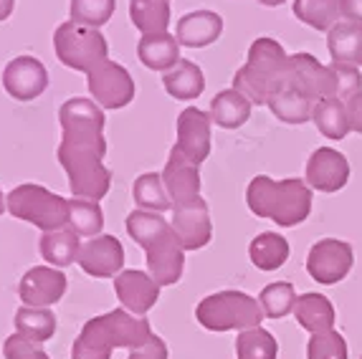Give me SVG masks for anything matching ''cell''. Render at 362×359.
Wrapping results in <instances>:
<instances>
[{
  "mask_svg": "<svg viewBox=\"0 0 362 359\" xmlns=\"http://www.w3.org/2000/svg\"><path fill=\"white\" fill-rule=\"evenodd\" d=\"M59 122V162L69 175V187L74 198L99 203V198H104L112 185V172L102 162V157L107 155L102 107L94 99L74 96L61 104Z\"/></svg>",
  "mask_w": 362,
  "mask_h": 359,
  "instance_id": "6da1fadb",
  "label": "cell"
},
{
  "mask_svg": "<svg viewBox=\"0 0 362 359\" xmlns=\"http://www.w3.org/2000/svg\"><path fill=\"white\" fill-rule=\"evenodd\" d=\"M127 233L147 253V273L160 286H175L185 269V248L177 238L173 223L160 213L132 210L127 216Z\"/></svg>",
  "mask_w": 362,
  "mask_h": 359,
  "instance_id": "7a4b0ae2",
  "label": "cell"
},
{
  "mask_svg": "<svg viewBox=\"0 0 362 359\" xmlns=\"http://www.w3.org/2000/svg\"><path fill=\"white\" fill-rule=\"evenodd\" d=\"M152 339L150 322L127 309H115L94 317L78 331L71 359H112L115 349H139Z\"/></svg>",
  "mask_w": 362,
  "mask_h": 359,
  "instance_id": "3957f363",
  "label": "cell"
},
{
  "mask_svg": "<svg viewBox=\"0 0 362 359\" xmlns=\"http://www.w3.org/2000/svg\"><path fill=\"white\" fill-rule=\"evenodd\" d=\"M246 205L256 218L274 220L281 228H296L312 213V187L299 177L274 180L256 175L246 187Z\"/></svg>",
  "mask_w": 362,
  "mask_h": 359,
  "instance_id": "277c9868",
  "label": "cell"
},
{
  "mask_svg": "<svg viewBox=\"0 0 362 359\" xmlns=\"http://www.w3.org/2000/svg\"><path fill=\"white\" fill-rule=\"evenodd\" d=\"M289 86V56L276 38L261 36L248 46V59L233 76L238 89L256 107L272 102L281 89Z\"/></svg>",
  "mask_w": 362,
  "mask_h": 359,
  "instance_id": "5b68a950",
  "label": "cell"
},
{
  "mask_svg": "<svg viewBox=\"0 0 362 359\" xmlns=\"http://www.w3.org/2000/svg\"><path fill=\"white\" fill-rule=\"evenodd\" d=\"M264 309L259 299L243 291H218L200 301L195 309V319L208 331H246L256 329L264 322Z\"/></svg>",
  "mask_w": 362,
  "mask_h": 359,
  "instance_id": "8992f818",
  "label": "cell"
},
{
  "mask_svg": "<svg viewBox=\"0 0 362 359\" xmlns=\"http://www.w3.org/2000/svg\"><path fill=\"white\" fill-rule=\"evenodd\" d=\"M8 210L13 218L46 230H59L69 225V200L46 190L43 185H18L8 195Z\"/></svg>",
  "mask_w": 362,
  "mask_h": 359,
  "instance_id": "52a82bcc",
  "label": "cell"
},
{
  "mask_svg": "<svg viewBox=\"0 0 362 359\" xmlns=\"http://www.w3.org/2000/svg\"><path fill=\"white\" fill-rule=\"evenodd\" d=\"M54 48L64 66L74 69V71H86V73L97 66V64L107 61V56H109L107 38H104L97 28L74 23V20H66V23H61L59 28H56Z\"/></svg>",
  "mask_w": 362,
  "mask_h": 359,
  "instance_id": "ba28073f",
  "label": "cell"
},
{
  "mask_svg": "<svg viewBox=\"0 0 362 359\" xmlns=\"http://www.w3.org/2000/svg\"><path fill=\"white\" fill-rule=\"evenodd\" d=\"M352 264H355V251H352L350 243L337 238H322L309 248L307 273L317 283L334 286V283L347 278V273L352 271Z\"/></svg>",
  "mask_w": 362,
  "mask_h": 359,
  "instance_id": "9c48e42d",
  "label": "cell"
},
{
  "mask_svg": "<svg viewBox=\"0 0 362 359\" xmlns=\"http://www.w3.org/2000/svg\"><path fill=\"white\" fill-rule=\"evenodd\" d=\"M86 86L94 102L104 109H122L134 99V78L115 61H102L86 73Z\"/></svg>",
  "mask_w": 362,
  "mask_h": 359,
  "instance_id": "30bf717a",
  "label": "cell"
},
{
  "mask_svg": "<svg viewBox=\"0 0 362 359\" xmlns=\"http://www.w3.org/2000/svg\"><path fill=\"white\" fill-rule=\"evenodd\" d=\"M211 114L200 112L195 107H187L177 117V142L173 152L185 157L187 162L200 165L211 155Z\"/></svg>",
  "mask_w": 362,
  "mask_h": 359,
  "instance_id": "8fae6325",
  "label": "cell"
},
{
  "mask_svg": "<svg viewBox=\"0 0 362 359\" xmlns=\"http://www.w3.org/2000/svg\"><path fill=\"white\" fill-rule=\"evenodd\" d=\"M49 86V71L33 56H16L3 69V89L16 102H33Z\"/></svg>",
  "mask_w": 362,
  "mask_h": 359,
  "instance_id": "7c38bea8",
  "label": "cell"
},
{
  "mask_svg": "<svg viewBox=\"0 0 362 359\" xmlns=\"http://www.w3.org/2000/svg\"><path fill=\"white\" fill-rule=\"evenodd\" d=\"M173 228H175V233L185 251L206 248L213 238L211 210H208L206 200L195 198L185 205H175L173 208Z\"/></svg>",
  "mask_w": 362,
  "mask_h": 359,
  "instance_id": "4fadbf2b",
  "label": "cell"
},
{
  "mask_svg": "<svg viewBox=\"0 0 362 359\" xmlns=\"http://www.w3.org/2000/svg\"><path fill=\"white\" fill-rule=\"evenodd\" d=\"M304 177H307V185L312 190L337 192L350 180V162L342 152L332 150V147H320L309 155Z\"/></svg>",
  "mask_w": 362,
  "mask_h": 359,
  "instance_id": "5bb4252c",
  "label": "cell"
},
{
  "mask_svg": "<svg viewBox=\"0 0 362 359\" xmlns=\"http://www.w3.org/2000/svg\"><path fill=\"white\" fill-rule=\"evenodd\" d=\"M64 293H66V276L54 266L28 269L18 286V296L23 306H38V309L54 306L56 301L64 299Z\"/></svg>",
  "mask_w": 362,
  "mask_h": 359,
  "instance_id": "9a60e30c",
  "label": "cell"
},
{
  "mask_svg": "<svg viewBox=\"0 0 362 359\" xmlns=\"http://www.w3.org/2000/svg\"><path fill=\"white\" fill-rule=\"evenodd\" d=\"M289 89L299 91L314 104L322 99H332L329 66H322L312 54L289 56Z\"/></svg>",
  "mask_w": 362,
  "mask_h": 359,
  "instance_id": "2e32d148",
  "label": "cell"
},
{
  "mask_svg": "<svg viewBox=\"0 0 362 359\" xmlns=\"http://www.w3.org/2000/svg\"><path fill=\"white\" fill-rule=\"evenodd\" d=\"M76 264L81 266L84 273L94 276V278H109V276L122 273L124 248L115 235H97L81 246Z\"/></svg>",
  "mask_w": 362,
  "mask_h": 359,
  "instance_id": "e0dca14e",
  "label": "cell"
},
{
  "mask_svg": "<svg viewBox=\"0 0 362 359\" xmlns=\"http://www.w3.org/2000/svg\"><path fill=\"white\" fill-rule=\"evenodd\" d=\"M117 299L122 301V309H127L134 317H145L160 299V283L145 271H122L115 278Z\"/></svg>",
  "mask_w": 362,
  "mask_h": 359,
  "instance_id": "ac0fdd59",
  "label": "cell"
},
{
  "mask_svg": "<svg viewBox=\"0 0 362 359\" xmlns=\"http://www.w3.org/2000/svg\"><path fill=\"white\" fill-rule=\"evenodd\" d=\"M163 182L165 190L170 195L173 208L175 205H185L190 200L200 198V172L198 165L187 162L185 157H180L177 152L170 150L168 165L163 170Z\"/></svg>",
  "mask_w": 362,
  "mask_h": 359,
  "instance_id": "d6986e66",
  "label": "cell"
},
{
  "mask_svg": "<svg viewBox=\"0 0 362 359\" xmlns=\"http://www.w3.org/2000/svg\"><path fill=\"white\" fill-rule=\"evenodd\" d=\"M223 33V18L213 11H193L185 13L175 25V38L180 46L206 48L216 43Z\"/></svg>",
  "mask_w": 362,
  "mask_h": 359,
  "instance_id": "ffe728a7",
  "label": "cell"
},
{
  "mask_svg": "<svg viewBox=\"0 0 362 359\" xmlns=\"http://www.w3.org/2000/svg\"><path fill=\"white\" fill-rule=\"evenodd\" d=\"M137 56L152 71H170L180 61V41L173 33H147L139 38Z\"/></svg>",
  "mask_w": 362,
  "mask_h": 359,
  "instance_id": "44dd1931",
  "label": "cell"
},
{
  "mask_svg": "<svg viewBox=\"0 0 362 359\" xmlns=\"http://www.w3.org/2000/svg\"><path fill=\"white\" fill-rule=\"evenodd\" d=\"M294 319L309 334H325V331L334 329L337 314H334L332 301L327 299V296H322V293H302L296 299Z\"/></svg>",
  "mask_w": 362,
  "mask_h": 359,
  "instance_id": "7402d4cb",
  "label": "cell"
},
{
  "mask_svg": "<svg viewBox=\"0 0 362 359\" xmlns=\"http://www.w3.org/2000/svg\"><path fill=\"white\" fill-rule=\"evenodd\" d=\"M163 86L173 99L187 102V99H198L206 89V76L198 64L187 59H180L170 71L163 73Z\"/></svg>",
  "mask_w": 362,
  "mask_h": 359,
  "instance_id": "603a6c76",
  "label": "cell"
},
{
  "mask_svg": "<svg viewBox=\"0 0 362 359\" xmlns=\"http://www.w3.org/2000/svg\"><path fill=\"white\" fill-rule=\"evenodd\" d=\"M327 48L334 64L362 66V25L339 20L327 36Z\"/></svg>",
  "mask_w": 362,
  "mask_h": 359,
  "instance_id": "cb8c5ba5",
  "label": "cell"
},
{
  "mask_svg": "<svg viewBox=\"0 0 362 359\" xmlns=\"http://www.w3.org/2000/svg\"><path fill=\"white\" fill-rule=\"evenodd\" d=\"M254 104L248 102L246 96L238 89H226L221 94L213 96L211 102V119L213 124L223 126V129H238L251 119Z\"/></svg>",
  "mask_w": 362,
  "mask_h": 359,
  "instance_id": "d4e9b609",
  "label": "cell"
},
{
  "mask_svg": "<svg viewBox=\"0 0 362 359\" xmlns=\"http://www.w3.org/2000/svg\"><path fill=\"white\" fill-rule=\"evenodd\" d=\"M38 248H41V256L54 269H66L78 258L81 243H78V235L74 233L71 228H59V230H46L41 235Z\"/></svg>",
  "mask_w": 362,
  "mask_h": 359,
  "instance_id": "484cf974",
  "label": "cell"
},
{
  "mask_svg": "<svg viewBox=\"0 0 362 359\" xmlns=\"http://www.w3.org/2000/svg\"><path fill=\"white\" fill-rule=\"evenodd\" d=\"M248 258L259 271L281 269L286 264V258H289V240L284 235L274 233V230L259 233L248 246Z\"/></svg>",
  "mask_w": 362,
  "mask_h": 359,
  "instance_id": "4316f807",
  "label": "cell"
},
{
  "mask_svg": "<svg viewBox=\"0 0 362 359\" xmlns=\"http://www.w3.org/2000/svg\"><path fill=\"white\" fill-rule=\"evenodd\" d=\"M312 122L327 139H337V142L352 132L347 104L339 102V99H322V102L314 104Z\"/></svg>",
  "mask_w": 362,
  "mask_h": 359,
  "instance_id": "83f0119b",
  "label": "cell"
},
{
  "mask_svg": "<svg viewBox=\"0 0 362 359\" xmlns=\"http://www.w3.org/2000/svg\"><path fill=\"white\" fill-rule=\"evenodd\" d=\"M129 20L134 28L147 33H168L170 0H129Z\"/></svg>",
  "mask_w": 362,
  "mask_h": 359,
  "instance_id": "f1b7e54d",
  "label": "cell"
},
{
  "mask_svg": "<svg viewBox=\"0 0 362 359\" xmlns=\"http://www.w3.org/2000/svg\"><path fill=\"white\" fill-rule=\"evenodd\" d=\"M294 16L309 28L329 33L342 20V3L339 0H294Z\"/></svg>",
  "mask_w": 362,
  "mask_h": 359,
  "instance_id": "f546056e",
  "label": "cell"
},
{
  "mask_svg": "<svg viewBox=\"0 0 362 359\" xmlns=\"http://www.w3.org/2000/svg\"><path fill=\"white\" fill-rule=\"evenodd\" d=\"M56 331V317L51 309H38V306H21L16 312V334L41 344L49 341Z\"/></svg>",
  "mask_w": 362,
  "mask_h": 359,
  "instance_id": "4dcf8cb0",
  "label": "cell"
},
{
  "mask_svg": "<svg viewBox=\"0 0 362 359\" xmlns=\"http://www.w3.org/2000/svg\"><path fill=\"white\" fill-rule=\"evenodd\" d=\"M272 109V114L279 122L284 124H307L312 122V112H314V102H309L307 96H302L294 89H281L276 96H272V102L266 104Z\"/></svg>",
  "mask_w": 362,
  "mask_h": 359,
  "instance_id": "1f68e13d",
  "label": "cell"
},
{
  "mask_svg": "<svg viewBox=\"0 0 362 359\" xmlns=\"http://www.w3.org/2000/svg\"><path fill=\"white\" fill-rule=\"evenodd\" d=\"M132 198L139 205V210H150V213H165L173 208L168 190H165L163 175L157 172H145L134 180Z\"/></svg>",
  "mask_w": 362,
  "mask_h": 359,
  "instance_id": "d6a6232c",
  "label": "cell"
},
{
  "mask_svg": "<svg viewBox=\"0 0 362 359\" xmlns=\"http://www.w3.org/2000/svg\"><path fill=\"white\" fill-rule=\"evenodd\" d=\"M69 225L76 235L97 238L104 228V213L97 200L74 198L69 200Z\"/></svg>",
  "mask_w": 362,
  "mask_h": 359,
  "instance_id": "836d02e7",
  "label": "cell"
},
{
  "mask_svg": "<svg viewBox=\"0 0 362 359\" xmlns=\"http://www.w3.org/2000/svg\"><path fill=\"white\" fill-rule=\"evenodd\" d=\"M279 344L272 336V331L261 329H246L235 339V357L238 359H276Z\"/></svg>",
  "mask_w": 362,
  "mask_h": 359,
  "instance_id": "e575fe53",
  "label": "cell"
},
{
  "mask_svg": "<svg viewBox=\"0 0 362 359\" xmlns=\"http://www.w3.org/2000/svg\"><path fill=\"white\" fill-rule=\"evenodd\" d=\"M296 291L289 281H276V283H269V286L261 291L259 296V304L264 309V314L269 319H281L286 314H294V306H296Z\"/></svg>",
  "mask_w": 362,
  "mask_h": 359,
  "instance_id": "d590c367",
  "label": "cell"
},
{
  "mask_svg": "<svg viewBox=\"0 0 362 359\" xmlns=\"http://www.w3.org/2000/svg\"><path fill=\"white\" fill-rule=\"evenodd\" d=\"M117 0H71L69 3V13H71L74 23L89 25V28H99L115 16Z\"/></svg>",
  "mask_w": 362,
  "mask_h": 359,
  "instance_id": "8d00e7d4",
  "label": "cell"
},
{
  "mask_svg": "<svg viewBox=\"0 0 362 359\" xmlns=\"http://www.w3.org/2000/svg\"><path fill=\"white\" fill-rule=\"evenodd\" d=\"M329 76H332V99L347 102L362 91V73L360 66H347V64H329Z\"/></svg>",
  "mask_w": 362,
  "mask_h": 359,
  "instance_id": "74e56055",
  "label": "cell"
},
{
  "mask_svg": "<svg viewBox=\"0 0 362 359\" xmlns=\"http://www.w3.org/2000/svg\"><path fill=\"white\" fill-rule=\"evenodd\" d=\"M307 359H347V341L334 329L312 334L307 344Z\"/></svg>",
  "mask_w": 362,
  "mask_h": 359,
  "instance_id": "f35d334b",
  "label": "cell"
},
{
  "mask_svg": "<svg viewBox=\"0 0 362 359\" xmlns=\"http://www.w3.org/2000/svg\"><path fill=\"white\" fill-rule=\"evenodd\" d=\"M3 354H6V359H49V354L41 349V344L23 339L21 334L8 336L6 344H3Z\"/></svg>",
  "mask_w": 362,
  "mask_h": 359,
  "instance_id": "ab89813d",
  "label": "cell"
},
{
  "mask_svg": "<svg viewBox=\"0 0 362 359\" xmlns=\"http://www.w3.org/2000/svg\"><path fill=\"white\" fill-rule=\"evenodd\" d=\"M127 359H168V344L157 334H152V339L147 341L145 347L132 349Z\"/></svg>",
  "mask_w": 362,
  "mask_h": 359,
  "instance_id": "60d3db41",
  "label": "cell"
},
{
  "mask_svg": "<svg viewBox=\"0 0 362 359\" xmlns=\"http://www.w3.org/2000/svg\"><path fill=\"white\" fill-rule=\"evenodd\" d=\"M344 104H347V117H350L352 132L362 134V91L352 96V99H347Z\"/></svg>",
  "mask_w": 362,
  "mask_h": 359,
  "instance_id": "b9f144b4",
  "label": "cell"
},
{
  "mask_svg": "<svg viewBox=\"0 0 362 359\" xmlns=\"http://www.w3.org/2000/svg\"><path fill=\"white\" fill-rule=\"evenodd\" d=\"M342 3V20L362 25V0H339Z\"/></svg>",
  "mask_w": 362,
  "mask_h": 359,
  "instance_id": "7bdbcfd3",
  "label": "cell"
},
{
  "mask_svg": "<svg viewBox=\"0 0 362 359\" xmlns=\"http://www.w3.org/2000/svg\"><path fill=\"white\" fill-rule=\"evenodd\" d=\"M13 6H16V0H0V23L13 13Z\"/></svg>",
  "mask_w": 362,
  "mask_h": 359,
  "instance_id": "ee69618b",
  "label": "cell"
},
{
  "mask_svg": "<svg viewBox=\"0 0 362 359\" xmlns=\"http://www.w3.org/2000/svg\"><path fill=\"white\" fill-rule=\"evenodd\" d=\"M256 3H261V6H266V8H276V6H284L286 0H256Z\"/></svg>",
  "mask_w": 362,
  "mask_h": 359,
  "instance_id": "f6af8a7d",
  "label": "cell"
},
{
  "mask_svg": "<svg viewBox=\"0 0 362 359\" xmlns=\"http://www.w3.org/2000/svg\"><path fill=\"white\" fill-rule=\"evenodd\" d=\"M6 208H8V195H3V190H0V216H3Z\"/></svg>",
  "mask_w": 362,
  "mask_h": 359,
  "instance_id": "bcb514c9",
  "label": "cell"
}]
</instances>
